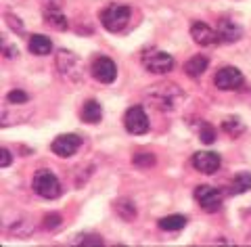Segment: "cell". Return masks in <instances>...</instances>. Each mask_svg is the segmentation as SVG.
<instances>
[{"label": "cell", "mask_w": 251, "mask_h": 247, "mask_svg": "<svg viewBox=\"0 0 251 247\" xmlns=\"http://www.w3.org/2000/svg\"><path fill=\"white\" fill-rule=\"evenodd\" d=\"M6 99H9V103H13V105H25V103L29 101L27 92H23V90H11Z\"/></svg>", "instance_id": "obj_23"}, {"label": "cell", "mask_w": 251, "mask_h": 247, "mask_svg": "<svg viewBox=\"0 0 251 247\" xmlns=\"http://www.w3.org/2000/svg\"><path fill=\"white\" fill-rule=\"evenodd\" d=\"M143 65L151 74H168L174 69V59L163 51H149L143 55Z\"/></svg>", "instance_id": "obj_5"}, {"label": "cell", "mask_w": 251, "mask_h": 247, "mask_svg": "<svg viewBox=\"0 0 251 247\" xmlns=\"http://www.w3.org/2000/svg\"><path fill=\"white\" fill-rule=\"evenodd\" d=\"M75 243H82V245H103V241H100V237L97 235H84V237H77Z\"/></svg>", "instance_id": "obj_26"}, {"label": "cell", "mask_w": 251, "mask_h": 247, "mask_svg": "<svg viewBox=\"0 0 251 247\" xmlns=\"http://www.w3.org/2000/svg\"><path fill=\"white\" fill-rule=\"evenodd\" d=\"M193 165L195 170H199L203 174H216L222 165V159L218 153H211V151H199V153L193 155Z\"/></svg>", "instance_id": "obj_10"}, {"label": "cell", "mask_w": 251, "mask_h": 247, "mask_svg": "<svg viewBox=\"0 0 251 247\" xmlns=\"http://www.w3.org/2000/svg\"><path fill=\"white\" fill-rule=\"evenodd\" d=\"M54 63H57V69L61 71L63 78L72 80V82L82 80V61H80V57H77L75 53H72V51H59Z\"/></svg>", "instance_id": "obj_4"}, {"label": "cell", "mask_w": 251, "mask_h": 247, "mask_svg": "<svg viewBox=\"0 0 251 247\" xmlns=\"http://www.w3.org/2000/svg\"><path fill=\"white\" fill-rule=\"evenodd\" d=\"M82 145V138L77 137V134H61V137H57L52 140V153L59 155V157H72L77 149H80Z\"/></svg>", "instance_id": "obj_9"}, {"label": "cell", "mask_w": 251, "mask_h": 247, "mask_svg": "<svg viewBox=\"0 0 251 247\" xmlns=\"http://www.w3.org/2000/svg\"><path fill=\"white\" fill-rule=\"evenodd\" d=\"M31 189H34L36 195L44 199H57L63 193L59 178L50 170H38L34 174V180H31Z\"/></svg>", "instance_id": "obj_2"}, {"label": "cell", "mask_w": 251, "mask_h": 247, "mask_svg": "<svg viewBox=\"0 0 251 247\" xmlns=\"http://www.w3.org/2000/svg\"><path fill=\"white\" fill-rule=\"evenodd\" d=\"M44 21L49 23L50 27L59 29V31L67 29V17L61 13V6L59 4H46L44 6Z\"/></svg>", "instance_id": "obj_13"}, {"label": "cell", "mask_w": 251, "mask_h": 247, "mask_svg": "<svg viewBox=\"0 0 251 247\" xmlns=\"http://www.w3.org/2000/svg\"><path fill=\"white\" fill-rule=\"evenodd\" d=\"M61 224V216L59 214H49V216H44V228L46 230H54Z\"/></svg>", "instance_id": "obj_25"}, {"label": "cell", "mask_w": 251, "mask_h": 247, "mask_svg": "<svg viewBox=\"0 0 251 247\" xmlns=\"http://www.w3.org/2000/svg\"><path fill=\"white\" fill-rule=\"evenodd\" d=\"M147 99L153 103L155 109L174 111L178 107V103L184 99V94L176 84H155V86H151V90L147 92Z\"/></svg>", "instance_id": "obj_1"}, {"label": "cell", "mask_w": 251, "mask_h": 247, "mask_svg": "<svg viewBox=\"0 0 251 247\" xmlns=\"http://www.w3.org/2000/svg\"><path fill=\"white\" fill-rule=\"evenodd\" d=\"M124 126L130 134H145L149 130V117L145 113V109L140 105L130 107L124 115Z\"/></svg>", "instance_id": "obj_7"}, {"label": "cell", "mask_w": 251, "mask_h": 247, "mask_svg": "<svg viewBox=\"0 0 251 247\" xmlns=\"http://www.w3.org/2000/svg\"><path fill=\"white\" fill-rule=\"evenodd\" d=\"M130 15H132V11L128 4H109L107 9L100 13V23H103V27L107 31L117 34V31H122L128 26Z\"/></svg>", "instance_id": "obj_3"}, {"label": "cell", "mask_w": 251, "mask_h": 247, "mask_svg": "<svg viewBox=\"0 0 251 247\" xmlns=\"http://www.w3.org/2000/svg\"><path fill=\"white\" fill-rule=\"evenodd\" d=\"M134 164L147 168V165H153L155 164V157L151 153H138V155H134Z\"/></svg>", "instance_id": "obj_24"}, {"label": "cell", "mask_w": 251, "mask_h": 247, "mask_svg": "<svg viewBox=\"0 0 251 247\" xmlns=\"http://www.w3.org/2000/svg\"><path fill=\"white\" fill-rule=\"evenodd\" d=\"M251 189V174L249 172H239L237 176L232 178L230 185V195H243Z\"/></svg>", "instance_id": "obj_18"}, {"label": "cell", "mask_w": 251, "mask_h": 247, "mask_svg": "<svg viewBox=\"0 0 251 247\" xmlns=\"http://www.w3.org/2000/svg\"><path fill=\"white\" fill-rule=\"evenodd\" d=\"M199 138L205 142V145H211L216 140V130L211 128L207 122H199Z\"/></svg>", "instance_id": "obj_22"}, {"label": "cell", "mask_w": 251, "mask_h": 247, "mask_svg": "<svg viewBox=\"0 0 251 247\" xmlns=\"http://www.w3.org/2000/svg\"><path fill=\"white\" fill-rule=\"evenodd\" d=\"M92 76L103 84H111L117 78V67L109 57H99L92 63Z\"/></svg>", "instance_id": "obj_11"}, {"label": "cell", "mask_w": 251, "mask_h": 247, "mask_svg": "<svg viewBox=\"0 0 251 247\" xmlns=\"http://www.w3.org/2000/svg\"><path fill=\"white\" fill-rule=\"evenodd\" d=\"M0 155H2V162H0V164H2V168H6V165H9L11 164V151L9 149H2V151H0Z\"/></svg>", "instance_id": "obj_27"}, {"label": "cell", "mask_w": 251, "mask_h": 247, "mask_svg": "<svg viewBox=\"0 0 251 247\" xmlns=\"http://www.w3.org/2000/svg\"><path fill=\"white\" fill-rule=\"evenodd\" d=\"M205 69H207V59L203 57V55H195V57L188 59L186 65H184V71H186L188 78H199Z\"/></svg>", "instance_id": "obj_17"}, {"label": "cell", "mask_w": 251, "mask_h": 247, "mask_svg": "<svg viewBox=\"0 0 251 247\" xmlns=\"http://www.w3.org/2000/svg\"><path fill=\"white\" fill-rule=\"evenodd\" d=\"M184 226H186V218L178 216V214H172V216H166L159 220V228H163V230H180Z\"/></svg>", "instance_id": "obj_19"}, {"label": "cell", "mask_w": 251, "mask_h": 247, "mask_svg": "<svg viewBox=\"0 0 251 247\" xmlns=\"http://www.w3.org/2000/svg\"><path fill=\"white\" fill-rule=\"evenodd\" d=\"M222 191L216 189V187H207V185H201L195 189V199L199 201V205L205 212H216L220 210L222 205Z\"/></svg>", "instance_id": "obj_6"}, {"label": "cell", "mask_w": 251, "mask_h": 247, "mask_svg": "<svg viewBox=\"0 0 251 247\" xmlns=\"http://www.w3.org/2000/svg\"><path fill=\"white\" fill-rule=\"evenodd\" d=\"M222 128H224V132H228V134H232V137H237V134H241L243 132V122L239 117H228V119H224V124H222Z\"/></svg>", "instance_id": "obj_21"}, {"label": "cell", "mask_w": 251, "mask_h": 247, "mask_svg": "<svg viewBox=\"0 0 251 247\" xmlns=\"http://www.w3.org/2000/svg\"><path fill=\"white\" fill-rule=\"evenodd\" d=\"M27 46H29L31 55H38V57H44V55H49L52 51V42L46 36H42V34H34V36H31Z\"/></svg>", "instance_id": "obj_15"}, {"label": "cell", "mask_w": 251, "mask_h": 247, "mask_svg": "<svg viewBox=\"0 0 251 247\" xmlns=\"http://www.w3.org/2000/svg\"><path fill=\"white\" fill-rule=\"evenodd\" d=\"M191 36L193 40L197 42L199 46H211V44H216L218 42V31L211 29L207 23H203V21H197V23H193L191 26Z\"/></svg>", "instance_id": "obj_12"}, {"label": "cell", "mask_w": 251, "mask_h": 247, "mask_svg": "<svg viewBox=\"0 0 251 247\" xmlns=\"http://www.w3.org/2000/svg\"><path fill=\"white\" fill-rule=\"evenodd\" d=\"M243 82L245 80H243V74L237 67H222L214 78L216 88L220 90H237L243 86Z\"/></svg>", "instance_id": "obj_8"}, {"label": "cell", "mask_w": 251, "mask_h": 247, "mask_svg": "<svg viewBox=\"0 0 251 247\" xmlns=\"http://www.w3.org/2000/svg\"><path fill=\"white\" fill-rule=\"evenodd\" d=\"M115 212L120 214V216L124 218V220H132L136 216V208H134V203H130V201H117L115 203Z\"/></svg>", "instance_id": "obj_20"}, {"label": "cell", "mask_w": 251, "mask_h": 247, "mask_svg": "<svg viewBox=\"0 0 251 247\" xmlns=\"http://www.w3.org/2000/svg\"><path fill=\"white\" fill-rule=\"evenodd\" d=\"M243 36V29L230 19H222L218 23V38L222 42H237V40Z\"/></svg>", "instance_id": "obj_14"}, {"label": "cell", "mask_w": 251, "mask_h": 247, "mask_svg": "<svg viewBox=\"0 0 251 247\" xmlns=\"http://www.w3.org/2000/svg\"><path fill=\"white\" fill-rule=\"evenodd\" d=\"M103 117V107L97 101H86L82 107V119L86 124H99Z\"/></svg>", "instance_id": "obj_16"}]
</instances>
